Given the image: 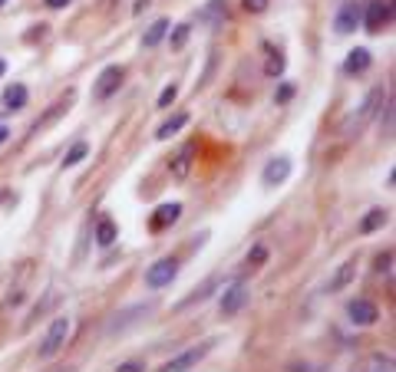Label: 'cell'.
<instances>
[{
    "label": "cell",
    "instance_id": "6",
    "mask_svg": "<svg viewBox=\"0 0 396 372\" xmlns=\"http://www.w3.org/2000/svg\"><path fill=\"white\" fill-rule=\"evenodd\" d=\"M212 346H215L212 340H208V342H201V346H192V349H185L182 356L168 359V362H166V366H162L159 372H188L192 366H198L201 359H205L208 353H212Z\"/></svg>",
    "mask_w": 396,
    "mask_h": 372
},
{
    "label": "cell",
    "instance_id": "31",
    "mask_svg": "<svg viewBox=\"0 0 396 372\" xmlns=\"http://www.w3.org/2000/svg\"><path fill=\"white\" fill-rule=\"evenodd\" d=\"M290 96H294V86H290V83H284V86L275 92V103L284 105V103H290Z\"/></svg>",
    "mask_w": 396,
    "mask_h": 372
},
{
    "label": "cell",
    "instance_id": "3",
    "mask_svg": "<svg viewBox=\"0 0 396 372\" xmlns=\"http://www.w3.org/2000/svg\"><path fill=\"white\" fill-rule=\"evenodd\" d=\"M122 79H126V70H122V66H106L103 73L96 76V83H92V99H96V103H106L112 92H119Z\"/></svg>",
    "mask_w": 396,
    "mask_h": 372
},
{
    "label": "cell",
    "instance_id": "18",
    "mask_svg": "<svg viewBox=\"0 0 396 372\" xmlns=\"http://www.w3.org/2000/svg\"><path fill=\"white\" fill-rule=\"evenodd\" d=\"M23 105H27V86L23 83H14V86L3 90V109L7 112H20Z\"/></svg>",
    "mask_w": 396,
    "mask_h": 372
},
{
    "label": "cell",
    "instance_id": "21",
    "mask_svg": "<svg viewBox=\"0 0 396 372\" xmlns=\"http://www.w3.org/2000/svg\"><path fill=\"white\" fill-rule=\"evenodd\" d=\"M166 33H168V20H155L149 30L142 33V46L146 50H152V46H159L162 40H166Z\"/></svg>",
    "mask_w": 396,
    "mask_h": 372
},
{
    "label": "cell",
    "instance_id": "4",
    "mask_svg": "<svg viewBox=\"0 0 396 372\" xmlns=\"http://www.w3.org/2000/svg\"><path fill=\"white\" fill-rule=\"evenodd\" d=\"M179 277V260L175 257H162V260H155L152 267L146 270V287L149 290H162L168 283Z\"/></svg>",
    "mask_w": 396,
    "mask_h": 372
},
{
    "label": "cell",
    "instance_id": "22",
    "mask_svg": "<svg viewBox=\"0 0 396 372\" xmlns=\"http://www.w3.org/2000/svg\"><path fill=\"white\" fill-rule=\"evenodd\" d=\"M116 224H112V218H99V224H96V244L99 247H109V244H116Z\"/></svg>",
    "mask_w": 396,
    "mask_h": 372
},
{
    "label": "cell",
    "instance_id": "36",
    "mask_svg": "<svg viewBox=\"0 0 396 372\" xmlns=\"http://www.w3.org/2000/svg\"><path fill=\"white\" fill-rule=\"evenodd\" d=\"M3 3H7V0H0V7H3Z\"/></svg>",
    "mask_w": 396,
    "mask_h": 372
},
{
    "label": "cell",
    "instance_id": "27",
    "mask_svg": "<svg viewBox=\"0 0 396 372\" xmlns=\"http://www.w3.org/2000/svg\"><path fill=\"white\" fill-rule=\"evenodd\" d=\"M264 260H268V247H264V244H255L251 254H248V264H255V267H258V264H264Z\"/></svg>",
    "mask_w": 396,
    "mask_h": 372
},
{
    "label": "cell",
    "instance_id": "7",
    "mask_svg": "<svg viewBox=\"0 0 396 372\" xmlns=\"http://www.w3.org/2000/svg\"><path fill=\"white\" fill-rule=\"evenodd\" d=\"M347 316H350L353 327H373V323L380 320V307H377L373 300L357 297V300H350V307H347Z\"/></svg>",
    "mask_w": 396,
    "mask_h": 372
},
{
    "label": "cell",
    "instance_id": "20",
    "mask_svg": "<svg viewBox=\"0 0 396 372\" xmlns=\"http://www.w3.org/2000/svg\"><path fill=\"white\" fill-rule=\"evenodd\" d=\"M185 125H188V112H175V116H172L168 122H162V125H159L155 138H159V142H166V138H172V135L179 132V129H185Z\"/></svg>",
    "mask_w": 396,
    "mask_h": 372
},
{
    "label": "cell",
    "instance_id": "8",
    "mask_svg": "<svg viewBox=\"0 0 396 372\" xmlns=\"http://www.w3.org/2000/svg\"><path fill=\"white\" fill-rule=\"evenodd\" d=\"M360 20H364V7H360L357 0H347L334 17V30L340 33V37H347V33H353L360 27Z\"/></svg>",
    "mask_w": 396,
    "mask_h": 372
},
{
    "label": "cell",
    "instance_id": "9",
    "mask_svg": "<svg viewBox=\"0 0 396 372\" xmlns=\"http://www.w3.org/2000/svg\"><path fill=\"white\" fill-rule=\"evenodd\" d=\"M244 303H248V283L235 280V283H228V290L221 293V303H218V307H221V316H235Z\"/></svg>",
    "mask_w": 396,
    "mask_h": 372
},
{
    "label": "cell",
    "instance_id": "34",
    "mask_svg": "<svg viewBox=\"0 0 396 372\" xmlns=\"http://www.w3.org/2000/svg\"><path fill=\"white\" fill-rule=\"evenodd\" d=\"M7 138H10V129H7V125H0V145H3Z\"/></svg>",
    "mask_w": 396,
    "mask_h": 372
},
{
    "label": "cell",
    "instance_id": "11",
    "mask_svg": "<svg viewBox=\"0 0 396 372\" xmlns=\"http://www.w3.org/2000/svg\"><path fill=\"white\" fill-rule=\"evenodd\" d=\"M146 313H152V303H136V307H129V310H122L116 313V320L106 327V333L112 336V333H122V329H129L132 323H139Z\"/></svg>",
    "mask_w": 396,
    "mask_h": 372
},
{
    "label": "cell",
    "instance_id": "14",
    "mask_svg": "<svg viewBox=\"0 0 396 372\" xmlns=\"http://www.w3.org/2000/svg\"><path fill=\"white\" fill-rule=\"evenodd\" d=\"M370 63H373V53H370L366 46H357V50L347 53V60H344V73H347V76L366 73V70H370Z\"/></svg>",
    "mask_w": 396,
    "mask_h": 372
},
{
    "label": "cell",
    "instance_id": "33",
    "mask_svg": "<svg viewBox=\"0 0 396 372\" xmlns=\"http://www.w3.org/2000/svg\"><path fill=\"white\" fill-rule=\"evenodd\" d=\"M46 3H50V7H53V10H60V7H70V3H73V0H46Z\"/></svg>",
    "mask_w": 396,
    "mask_h": 372
},
{
    "label": "cell",
    "instance_id": "23",
    "mask_svg": "<svg viewBox=\"0 0 396 372\" xmlns=\"http://www.w3.org/2000/svg\"><path fill=\"white\" fill-rule=\"evenodd\" d=\"M366 372H396L393 356L390 353H373V356L366 359Z\"/></svg>",
    "mask_w": 396,
    "mask_h": 372
},
{
    "label": "cell",
    "instance_id": "2",
    "mask_svg": "<svg viewBox=\"0 0 396 372\" xmlns=\"http://www.w3.org/2000/svg\"><path fill=\"white\" fill-rule=\"evenodd\" d=\"M70 329H73L70 316H57V320L50 323V329H46L43 342H40V359H53V356H57L63 346H66V340H70Z\"/></svg>",
    "mask_w": 396,
    "mask_h": 372
},
{
    "label": "cell",
    "instance_id": "17",
    "mask_svg": "<svg viewBox=\"0 0 396 372\" xmlns=\"http://www.w3.org/2000/svg\"><path fill=\"white\" fill-rule=\"evenodd\" d=\"M192 155H195V145H182V152L172 158V178L175 181H185L188 178V172H192Z\"/></svg>",
    "mask_w": 396,
    "mask_h": 372
},
{
    "label": "cell",
    "instance_id": "15",
    "mask_svg": "<svg viewBox=\"0 0 396 372\" xmlns=\"http://www.w3.org/2000/svg\"><path fill=\"white\" fill-rule=\"evenodd\" d=\"M228 17V7H225V0H208L205 7H198V23H205V27H215V23H221Z\"/></svg>",
    "mask_w": 396,
    "mask_h": 372
},
{
    "label": "cell",
    "instance_id": "30",
    "mask_svg": "<svg viewBox=\"0 0 396 372\" xmlns=\"http://www.w3.org/2000/svg\"><path fill=\"white\" fill-rule=\"evenodd\" d=\"M241 3L248 14H264V10H268V0H241Z\"/></svg>",
    "mask_w": 396,
    "mask_h": 372
},
{
    "label": "cell",
    "instance_id": "28",
    "mask_svg": "<svg viewBox=\"0 0 396 372\" xmlns=\"http://www.w3.org/2000/svg\"><path fill=\"white\" fill-rule=\"evenodd\" d=\"M393 270V251H383L377 257V273H390Z\"/></svg>",
    "mask_w": 396,
    "mask_h": 372
},
{
    "label": "cell",
    "instance_id": "16",
    "mask_svg": "<svg viewBox=\"0 0 396 372\" xmlns=\"http://www.w3.org/2000/svg\"><path fill=\"white\" fill-rule=\"evenodd\" d=\"M353 277H357V260H347V264L337 267V273L330 277V283H327V290H330V293H340V290H347L353 283Z\"/></svg>",
    "mask_w": 396,
    "mask_h": 372
},
{
    "label": "cell",
    "instance_id": "32",
    "mask_svg": "<svg viewBox=\"0 0 396 372\" xmlns=\"http://www.w3.org/2000/svg\"><path fill=\"white\" fill-rule=\"evenodd\" d=\"M116 372H146V362H122Z\"/></svg>",
    "mask_w": 396,
    "mask_h": 372
},
{
    "label": "cell",
    "instance_id": "26",
    "mask_svg": "<svg viewBox=\"0 0 396 372\" xmlns=\"http://www.w3.org/2000/svg\"><path fill=\"white\" fill-rule=\"evenodd\" d=\"M188 33H192V27H188V23H179V27L172 30V37H168V46H172V50H182V46L188 43Z\"/></svg>",
    "mask_w": 396,
    "mask_h": 372
},
{
    "label": "cell",
    "instance_id": "24",
    "mask_svg": "<svg viewBox=\"0 0 396 372\" xmlns=\"http://www.w3.org/2000/svg\"><path fill=\"white\" fill-rule=\"evenodd\" d=\"M86 152H90V145H86V142H77L73 149L63 155V168H73V165H79L83 158H86Z\"/></svg>",
    "mask_w": 396,
    "mask_h": 372
},
{
    "label": "cell",
    "instance_id": "1",
    "mask_svg": "<svg viewBox=\"0 0 396 372\" xmlns=\"http://www.w3.org/2000/svg\"><path fill=\"white\" fill-rule=\"evenodd\" d=\"M386 103V90L383 86H377V90H370V96L364 99V105L353 112V116H347L344 119V125H340V132L344 135H357V132H364L366 129V122L373 119L377 112H380V105Z\"/></svg>",
    "mask_w": 396,
    "mask_h": 372
},
{
    "label": "cell",
    "instance_id": "5",
    "mask_svg": "<svg viewBox=\"0 0 396 372\" xmlns=\"http://www.w3.org/2000/svg\"><path fill=\"white\" fill-rule=\"evenodd\" d=\"M390 20H393V3H390V0H370L360 23H364L370 33H380L383 27H390Z\"/></svg>",
    "mask_w": 396,
    "mask_h": 372
},
{
    "label": "cell",
    "instance_id": "13",
    "mask_svg": "<svg viewBox=\"0 0 396 372\" xmlns=\"http://www.w3.org/2000/svg\"><path fill=\"white\" fill-rule=\"evenodd\" d=\"M70 103H73V92H66L63 99H57V103L50 105V109H46L43 116L37 119V125H33V132H43L46 125H53V122L60 119V116H66V112H70Z\"/></svg>",
    "mask_w": 396,
    "mask_h": 372
},
{
    "label": "cell",
    "instance_id": "29",
    "mask_svg": "<svg viewBox=\"0 0 396 372\" xmlns=\"http://www.w3.org/2000/svg\"><path fill=\"white\" fill-rule=\"evenodd\" d=\"M175 96H179V86H166L162 96H159V109H168V105L175 103Z\"/></svg>",
    "mask_w": 396,
    "mask_h": 372
},
{
    "label": "cell",
    "instance_id": "19",
    "mask_svg": "<svg viewBox=\"0 0 396 372\" xmlns=\"http://www.w3.org/2000/svg\"><path fill=\"white\" fill-rule=\"evenodd\" d=\"M386 221H390V211H386V208H373V211H366V214H364V221H360L357 231H360V234H373V231H380Z\"/></svg>",
    "mask_w": 396,
    "mask_h": 372
},
{
    "label": "cell",
    "instance_id": "35",
    "mask_svg": "<svg viewBox=\"0 0 396 372\" xmlns=\"http://www.w3.org/2000/svg\"><path fill=\"white\" fill-rule=\"evenodd\" d=\"M3 70H7V63H3V56H0V76H3Z\"/></svg>",
    "mask_w": 396,
    "mask_h": 372
},
{
    "label": "cell",
    "instance_id": "25",
    "mask_svg": "<svg viewBox=\"0 0 396 372\" xmlns=\"http://www.w3.org/2000/svg\"><path fill=\"white\" fill-rule=\"evenodd\" d=\"M284 53H281V50H271V56H268V63H264V73L268 76H281L284 73Z\"/></svg>",
    "mask_w": 396,
    "mask_h": 372
},
{
    "label": "cell",
    "instance_id": "10",
    "mask_svg": "<svg viewBox=\"0 0 396 372\" xmlns=\"http://www.w3.org/2000/svg\"><path fill=\"white\" fill-rule=\"evenodd\" d=\"M290 178V158L288 155H277L271 162L264 165V172H261V181L268 185V188H275V185H284Z\"/></svg>",
    "mask_w": 396,
    "mask_h": 372
},
{
    "label": "cell",
    "instance_id": "12",
    "mask_svg": "<svg viewBox=\"0 0 396 372\" xmlns=\"http://www.w3.org/2000/svg\"><path fill=\"white\" fill-rule=\"evenodd\" d=\"M179 218H182V205H175V201H172V205H159V208L152 211V218H149V227L159 234V231L172 227Z\"/></svg>",
    "mask_w": 396,
    "mask_h": 372
}]
</instances>
